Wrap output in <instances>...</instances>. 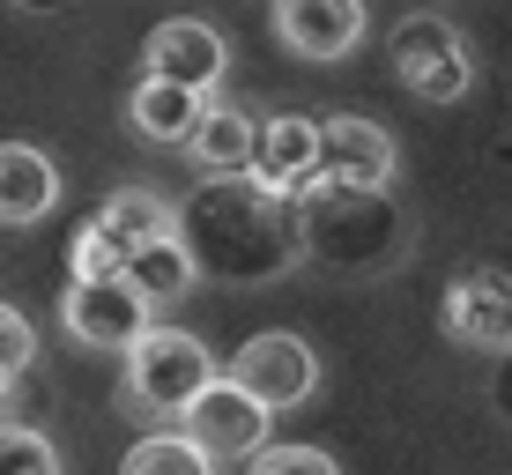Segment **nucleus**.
Returning <instances> with one entry per match:
<instances>
[{
	"instance_id": "13",
	"label": "nucleus",
	"mask_w": 512,
	"mask_h": 475,
	"mask_svg": "<svg viewBox=\"0 0 512 475\" xmlns=\"http://www.w3.org/2000/svg\"><path fill=\"white\" fill-rule=\"evenodd\" d=\"M208 104H216V97H186V90H171V82H149V75H141L134 97H127V127H134L149 149H186V134L201 127Z\"/></svg>"
},
{
	"instance_id": "9",
	"label": "nucleus",
	"mask_w": 512,
	"mask_h": 475,
	"mask_svg": "<svg viewBox=\"0 0 512 475\" xmlns=\"http://www.w3.org/2000/svg\"><path fill=\"white\" fill-rule=\"evenodd\" d=\"M364 30H372V15H364L357 0H282L275 8L282 52H297V60H312V67L349 60V52L364 45Z\"/></svg>"
},
{
	"instance_id": "8",
	"label": "nucleus",
	"mask_w": 512,
	"mask_h": 475,
	"mask_svg": "<svg viewBox=\"0 0 512 475\" xmlns=\"http://www.w3.org/2000/svg\"><path fill=\"white\" fill-rule=\"evenodd\" d=\"M60 320H67V334H75L82 349H119V357H127L141 334L156 327L149 305H141L127 283H67Z\"/></svg>"
},
{
	"instance_id": "11",
	"label": "nucleus",
	"mask_w": 512,
	"mask_h": 475,
	"mask_svg": "<svg viewBox=\"0 0 512 475\" xmlns=\"http://www.w3.org/2000/svg\"><path fill=\"white\" fill-rule=\"evenodd\" d=\"M60 208V171L45 149L0 142V223H45Z\"/></svg>"
},
{
	"instance_id": "6",
	"label": "nucleus",
	"mask_w": 512,
	"mask_h": 475,
	"mask_svg": "<svg viewBox=\"0 0 512 475\" xmlns=\"http://www.w3.org/2000/svg\"><path fill=\"white\" fill-rule=\"evenodd\" d=\"M141 60H149V82H171V90H186V97H216L223 67H231V45H223V30L201 23V15H171V23L149 30Z\"/></svg>"
},
{
	"instance_id": "14",
	"label": "nucleus",
	"mask_w": 512,
	"mask_h": 475,
	"mask_svg": "<svg viewBox=\"0 0 512 475\" xmlns=\"http://www.w3.org/2000/svg\"><path fill=\"white\" fill-rule=\"evenodd\" d=\"M253 134H260L253 112H238V104H208L201 127L186 134V156L208 171V179H245V164H253Z\"/></svg>"
},
{
	"instance_id": "1",
	"label": "nucleus",
	"mask_w": 512,
	"mask_h": 475,
	"mask_svg": "<svg viewBox=\"0 0 512 475\" xmlns=\"http://www.w3.org/2000/svg\"><path fill=\"white\" fill-rule=\"evenodd\" d=\"M216 379L208 342H193L186 327H149L127 349V401L141 416H186V401Z\"/></svg>"
},
{
	"instance_id": "7",
	"label": "nucleus",
	"mask_w": 512,
	"mask_h": 475,
	"mask_svg": "<svg viewBox=\"0 0 512 475\" xmlns=\"http://www.w3.org/2000/svg\"><path fill=\"white\" fill-rule=\"evenodd\" d=\"M231 386L245 401H260V409H297V401L320 386V357H312L305 334H253V342L238 349L231 364Z\"/></svg>"
},
{
	"instance_id": "2",
	"label": "nucleus",
	"mask_w": 512,
	"mask_h": 475,
	"mask_svg": "<svg viewBox=\"0 0 512 475\" xmlns=\"http://www.w3.org/2000/svg\"><path fill=\"white\" fill-rule=\"evenodd\" d=\"M394 75L401 90H416L423 104H461L475 90V52L446 15H409L394 30Z\"/></svg>"
},
{
	"instance_id": "20",
	"label": "nucleus",
	"mask_w": 512,
	"mask_h": 475,
	"mask_svg": "<svg viewBox=\"0 0 512 475\" xmlns=\"http://www.w3.org/2000/svg\"><path fill=\"white\" fill-rule=\"evenodd\" d=\"M245 475H342V468H334V453H320V446H260Z\"/></svg>"
},
{
	"instance_id": "19",
	"label": "nucleus",
	"mask_w": 512,
	"mask_h": 475,
	"mask_svg": "<svg viewBox=\"0 0 512 475\" xmlns=\"http://www.w3.org/2000/svg\"><path fill=\"white\" fill-rule=\"evenodd\" d=\"M30 357H38V334H30V320L8 305V297H0V394L30 372Z\"/></svg>"
},
{
	"instance_id": "16",
	"label": "nucleus",
	"mask_w": 512,
	"mask_h": 475,
	"mask_svg": "<svg viewBox=\"0 0 512 475\" xmlns=\"http://www.w3.org/2000/svg\"><path fill=\"white\" fill-rule=\"evenodd\" d=\"M119 475H216V461H201L179 431H156V438H141V446H127V468Z\"/></svg>"
},
{
	"instance_id": "10",
	"label": "nucleus",
	"mask_w": 512,
	"mask_h": 475,
	"mask_svg": "<svg viewBox=\"0 0 512 475\" xmlns=\"http://www.w3.org/2000/svg\"><path fill=\"white\" fill-rule=\"evenodd\" d=\"M446 334L461 349L505 357L512 349V283L505 275H461V283L446 290Z\"/></svg>"
},
{
	"instance_id": "12",
	"label": "nucleus",
	"mask_w": 512,
	"mask_h": 475,
	"mask_svg": "<svg viewBox=\"0 0 512 475\" xmlns=\"http://www.w3.org/2000/svg\"><path fill=\"white\" fill-rule=\"evenodd\" d=\"M193 275H201V260H193L186 231L179 238H149V245H127V260H119V283H127L141 305H171V297L193 290Z\"/></svg>"
},
{
	"instance_id": "17",
	"label": "nucleus",
	"mask_w": 512,
	"mask_h": 475,
	"mask_svg": "<svg viewBox=\"0 0 512 475\" xmlns=\"http://www.w3.org/2000/svg\"><path fill=\"white\" fill-rule=\"evenodd\" d=\"M0 475H67L60 446L30 424H0Z\"/></svg>"
},
{
	"instance_id": "3",
	"label": "nucleus",
	"mask_w": 512,
	"mask_h": 475,
	"mask_svg": "<svg viewBox=\"0 0 512 475\" xmlns=\"http://www.w3.org/2000/svg\"><path fill=\"white\" fill-rule=\"evenodd\" d=\"M312 134H320V193H349V201H364V193H386L394 179V134L379 127V119L364 112H327L312 119ZM312 193V201H320Z\"/></svg>"
},
{
	"instance_id": "5",
	"label": "nucleus",
	"mask_w": 512,
	"mask_h": 475,
	"mask_svg": "<svg viewBox=\"0 0 512 475\" xmlns=\"http://www.w3.org/2000/svg\"><path fill=\"white\" fill-rule=\"evenodd\" d=\"M245 186H253L260 201H312V193H320V134H312L305 112L260 119Z\"/></svg>"
},
{
	"instance_id": "15",
	"label": "nucleus",
	"mask_w": 512,
	"mask_h": 475,
	"mask_svg": "<svg viewBox=\"0 0 512 475\" xmlns=\"http://www.w3.org/2000/svg\"><path fill=\"white\" fill-rule=\"evenodd\" d=\"M97 223L112 231L119 245H149V238H179V208L149 186H119L112 201L97 208Z\"/></svg>"
},
{
	"instance_id": "18",
	"label": "nucleus",
	"mask_w": 512,
	"mask_h": 475,
	"mask_svg": "<svg viewBox=\"0 0 512 475\" xmlns=\"http://www.w3.org/2000/svg\"><path fill=\"white\" fill-rule=\"evenodd\" d=\"M119 260H127V245H119L104 223L90 216L75 231V253H67V268H75V283H119Z\"/></svg>"
},
{
	"instance_id": "4",
	"label": "nucleus",
	"mask_w": 512,
	"mask_h": 475,
	"mask_svg": "<svg viewBox=\"0 0 512 475\" xmlns=\"http://www.w3.org/2000/svg\"><path fill=\"white\" fill-rule=\"evenodd\" d=\"M179 424H186L179 438H186L193 453H201V461H253V453L268 446V424H275V416L260 409V401H245L238 386L216 372V379L201 386V394L186 401Z\"/></svg>"
}]
</instances>
